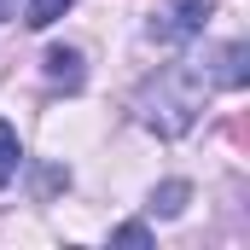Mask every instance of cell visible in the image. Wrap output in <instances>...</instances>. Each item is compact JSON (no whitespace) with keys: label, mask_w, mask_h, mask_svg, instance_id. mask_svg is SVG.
Wrapping results in <instances>:
<instances>
[{"label":"cell","mask_w":250,"mask_h":250,"mask_svg":"<svg viewBox=\"0 0 250 250\" xmlns=\"http://www.w3.org/2000/svg\"><path fill=\"white\" fill-rule=\"evenodd\" d=\"M204 93H209V76H204V64H163L157 76H146L140 82V93H134V117L151 128V134H163V140H181L192 123H198V111H204Z\"/></svg>","instance_id":"obj_1"},{"label":"cell","mask_w":250,"mask_h":250,"mask_svg":"<svg viewBox=\"0 0 250 250\" xmlns=\"http://www.w3.org/2000/svg\"><path fill=\"white\" fill-rule=\"evenodd\" d=\"M209 12H215V0H169V6H157V12H151L146 35H151V41H163V47H181V41H192V35H204Z\"/></svg>","instance_id":"obj_2"},{"label":"cell","mask_w":250,"mask_h":250,"mask_svg":"<svg viewBox=\"0 0 250 250\" xmlns=\"http://www.w3.org/2000/svg\"><path fill=\"white\" fill-rule=\"evenodd\" d=\"M204 76H209V87H227V93H239V87L250 82V47H245V41H227L215 59L204 64Z\"/></svg>","instance_id":"obj_3"},{"label":"cell","mask_w":250,"mask_h":250,"mask_svg":"<svg viewBox=\"0 0 250 250\" xmlns=\"http://www.w3.org/2000/svg\"><path fill=\"white\" fill-rule=\"evenodd\" d=\"M47 82H53V87H64V93H76V87H82V82H87V70H82V53H76V47H47Z\"/></svg>","instance_id":"obj_4"},{"label":"cell","mask_w":250,"mask_h":250,"mask_svg":"<svg viewBox=\"0 0 250 250\" xmlns=\"http://www.w3.org/2000/svg\"><path fill=\"white\" fill-rule=\"evenodd\" d=\"M18 163H23V146H18V128L0 117V192L12 187V175H18Z\"/></svg>","instance_id":"obj_5"},{"label":"cell","mask_w":250,"mask_h":250,"mask_svg":"<svg viewBox=\"0 0 250 250\" xmlns=\"http://www.w3.org/2000/svg\"><path fill=\"white\" fill-rule=\"evenodd\" d=\"M187 198H192L187 181H163V187L151 192V215H181V209H187Z\"/></svg>","instance_id":"obj_6"},{"label":"cell","mask_w":250,"mask_h":250,"mask_svg":"<svg viewBox=\"0 0 250 250\" xmlns=\"http://www.w3.org/2000/svg\"><path fill=\"white\" fill-rule=\"evenodd\" d=\"M70 6H76V0H29V6H23V23H29V29H53Z\"/></svg>","instance_id":"obj_7"},{"label":"cell","mask_w":250,"mask_h":250,"mask_svg":"<svg viewBox=\"0 0 250 250\" xmlns=\"http://www.w3.org/2000/svg\"><path fill=\"white\" fill-rule=\"evenodd\" d=\"M111 239H117V245H151V227H140V221H128V227H117Z\"/></svg>","instance_id":"obj_8"},{"label":"cell","mask_w":250,"mask_h":250,"mask_svg":"<svg viewBox=\"0 0 250 250\" xmlns=\"http://www.w3.org/2000/svg\"><path fill=\"white\" fill-rule=\"evenodd\" d=\"M0 18H6V0H0Z\"/></svg>","instance_id":"obj_9"}]
</instances>
